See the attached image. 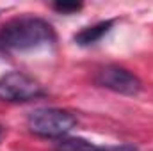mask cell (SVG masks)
<instances>
[{"mask_svg": "<svg viewBox=\"0 0 153 151\" xmlns=\"http://www.w3.org/2000/svg\"><path fill=\"white\" fill-rule=\"evenodd\" d=\"M53 9L62 13V14H68V13H75L78 9H82V4H78V2H55Z\"/></svg>", "mask_w": 153, "mask_h": 151, "instance_id": "7", "label": "cell"}, {"mask_svg": "<svg viewBox=\"0 0 153 151\" xmlns=\"http://www.w3.org/2000/svg\"><path fill=\"white\" fill-rule=\"evenodd\" d=\"M0 133H2V130H0Z\"/></svg>", "mask_w": 153, "mask_h": 151, "instance_id": "9", "label": "cell"}, {"mask_svg": "<svg viewBox=\"0 0 153 151\" xmlns=\"http://www.w3.org/2000/svg\"><path fill=\"white\" fill-rule=\"evenodd\" d=\"M98 151H139L137 148H134V146H128V144H125V146H111V148H98Z\"/></svg>", "mask_w": 153, "mask_h": 151, "instance_id": "8", "label": "cell"}, {"mask_svg": "<svg viewBox=\"0 0 153 151\" xmlns=\"http://www.w3.org/2000/svg\"><path fill=\"white\" fill-rule=\"evenodd\" d=\"M55 41L50 23L41 18H14L0 29V48L5 52H29L48 46Z\"/></svg>", "mask_w": 153, "mask_h": 151, "instance_id": "1", "label": "cell"}, {"mask_svg": "<svg viewBox=\"0 0 153 151\" xmlns=\"http://www.w3.org/2000/svg\"><path fill=\"white\" fill-rule=\"evenodd\" d=\"M76 124L73 114L61 109H38L27 117V126L32 133L46 139H62Z\"/></svg>", "mask_w": 153, "mask_h": 151, "instance_id": "2", "label": "cell"}, {"mask_svg": "<svg viewBox=\"0 0 153 151\" xmlns=\"http://www.w3.org/2000/svg\"><path fill=\"white\" fill-rule=\"evenodd\" d=\"M112 25H114V21H112V20H107V21H100V23H96V25H93V27H87V29L80 30L75 36V43H78L80 46L94 44V43H98L100 39L111 30Z\"/></svg>", "mask_w": 153, "mask_h": 151, "instance_id": "5", "label": "cell"}, {"mask_svg": "<svg viewBox=\"0 0 153 151\" xmlns=\"http://www.w3.org/2000/svg\"><path fill=\"white\" fill-rule=\"evenodd\" d=\"M96 84L109 91H114L117 94H126V96H134L141 91V80L134 73L119 66L102 68L96 75Z\"/></svg>", "mask_w": 153, "mask_h": 151, "instance_id": "4", "label": "cell"}, {"mask_svg": "<svg viewBox=\"0 0 153 151\" xmlns=\"http://www.w3.org/2000/svg\"><path fill=\"white\" fill-rule=\"evenodd\" d=\"M55 151H98V146L80 137H62L55 144Z\"/></svg>", "mask_w": 153, "mask_h": 151, "instance_id": "6", "label": "cell"}, {"mask_svg": "<svg viewBox=\"0 0 153 151\" xmlns=\"http://www.w3.org/2000/svg\"><path fill=\"white\" fill-rule=\"evenodd\" d=\"M43 94V89L34 78L25 73L11 71L0 78V100L18 103V101H30Z\"/></svg>", "mask_w": 153, "mask_h": 151, "instance_id": "3", "label": "cell"}]
</instances>
